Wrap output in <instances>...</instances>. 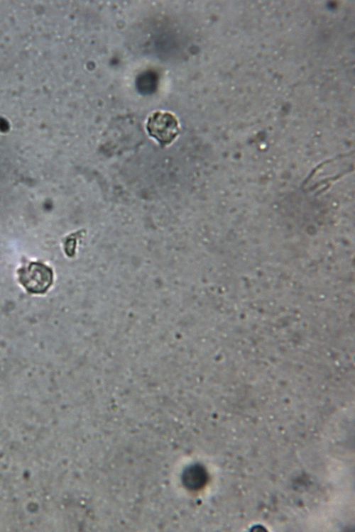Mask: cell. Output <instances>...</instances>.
Instances as JSON below:
<instances>
[{
    "mask_svg": "<svg viewBox=\"0 0 355 532\" xmlns=\"http://www.w3.org/2000/svg\"><path fill=\"white\" fill-rule=\"evenodd\" d=\"M147 130L162 145L170 143L180 131L175 117L170 113L163 111L155 112L149 117Z\"/></svg>",
    "mask_w": 355,
    "mask_h": 532,
    "instance_id": "obj_2",
    "label": "cell"
},
{
    "mask_svg": "<svg viewBox=\"0 0 355 532\" xmlns=\"http://www.w3.org/2000/svg\"><path fill=\"white\" fill-rule=\"evenodd\" d=\"M187 483L193 489L202 487L207 481L205 470L200 466L196 465L190 468L187 472Z\"/></svg>",
    "mask_w": 355,
    "mask_h": 532,
    "instance_id": "obj_3",
    "label": "cell"
},
{
    "mask_svg": "<svg viewBox=\"0 0 355 532\" xmlns=\"http://www.w3.org/2000/svg\"><path fill=\"white\" fill-rule=\"evenodd\" d=\"M17 272L20 283L31 293H45L53 284L52 269L40 262H31Z\"/></svg>",
    "mask_w": 355,
    "mask_h": 532,
    "instance_id": "obj_1",
    "label": "cell"
}]
</instances>
